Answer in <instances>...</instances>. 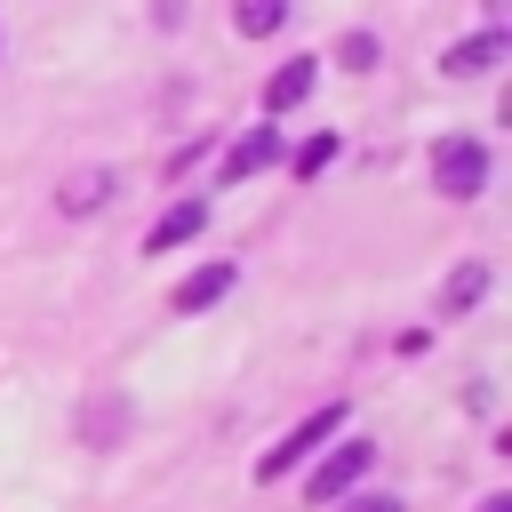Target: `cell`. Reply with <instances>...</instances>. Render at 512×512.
I'll return each mask as SVG.
<instances>
[{"mask_svg":"<svg viewBox=\"0 0 512 512\" xmlns=\"http://www.w3.org/2000/svg\"><path fill=\"white\" fill-rule=\"evenodd\" d=\"M344 512H400V504H392V496H352Z\"/></svg>","mask_w":512,"mask_h":512,"instance_id":"5bb4252c","label":"cell"},{"mask_svg":"<svg viewBox=\"0 0 512 512\" xmlns=\"http://www.w3.org/2000/svg\"><path fill=\"white\" fill-rule=\"evenodd\" d=\"M200 224H208V208H200V200H176V208L152 224V240H144V248H152V256H160V248H184V240H200Z\"/></svg>","mask_w":512,"mask_h":512,"instance_id":"52a82bcc","label":"cell"},{"mask_svg":"<svg viewBox=\"0 0 512 512\" xmlns=\"http://www.w3.org/2000/svg\"><path fill=\"white\" fill-rule=\"evenodd\" d=\"M432 184H440L448 200H480V192H488V152H480L472 136H448V144L432 152Z\"/></svg>","mask_w":512,"mask_h":512,"instance_id":"6da1fadb","label":"cell"},{"mask_svg":"<svg viewBox=\"0 0 512 512\" xmlns=\"http://www.w3.org/2000/svg\"><path fill=\"white\" fill-rule=\"evenodd\" d=\"M336 64H344V72H368V64H376V40H368V32H352V40L336 48Z\"/></svg>","mask_w":512,"mask_h":512,"instance_id":"7c38bea8","label":"cell"},{"mask_svg":"<svg viewBox=\"0 0 512 512\" xmlns=\"http://www.w3.org/2000/svg\"><path fill=\"white\" fill-rule=\"evenodd\" d=\"M368 464H376V448H368V440H336V448L312 464V480H304V488H312V504H336V496H352V480H360Z\"/></svg>","mask_w":512,"mask_h":512,"instance_id":"7a4b0ae2","label":"cell"},{"mask_svg":"<svg viewBox=\"0 0 512 512\" xmlns=\"http://www.w3.org/2000/svg\"><path fill=\"white\" fill-rule=\"evenodd\" d=\"M272 160H280V128L264 120V128H248V136L224 152V184H248V176H264Z\"/></svg>","mask_w":512,"mask_h":512,"instance_id":"5b68a950","label":"cell"},{"mask_svg":"<svg viewBox=\"0 0 512 512\" xmlns=\"http://www.w3.org/2000/svg\"><path fill=\"white\" fill-rule=\"evenodd\" d=\"M480 512H512V496H480Z\"/></svg>","mask_w":512,"mask_h":512,"instance_id":"9a60e30c","label":"cell"},{"mask_svg":"<svg viewBox=\"0 0 512 512\" xmlns=\"http://www.w3.org/2000/svg\"><path fill=\"white\" fill-rule=\"evenodd\" d=\"M328 160H336V136H312V144H304V152H296V176H320V168H328Z\"/></svg>","mask_w":512,"mask_h":512,"instance_id":"4fadbf2b","label":"cell"},{"mask_svg":"<svg viewBox=\"0 0 512 512\" xmlns=\"http://www.w3.org/2000/svg\"><path fill=\"white\" fill-rule=\"evenodd\" d=\"M232 288V264H208V272H192L184 288H176V312H200V304H216Z\"/></svg>","mask_w":512,"mask_h":512,"instance_id":"ba28073f","label":"cell"},{"mask_svg":"<svg viewBox=\"0 0 512 512\" xmlns=\"http://www.w3.org/2000/svg\"><path fill=\"white\" fill-rule=\"evenodd\" d=\"M104 192H112V168H88V176H72V184H64V208H72V216H88V208H104Z\"/></svg>","mask_w":512,"mask_h":512,"instance_id":"30bf717a","label":"cell"},{"mask_svg":"<svg viewBox=\"0 0 512 512\" xmlns=\"http://www.w3.org/2000/svg\"><path fill=\"white\" fill-rule=\"evenodd\" d=\"M336 424H344V408H336V400H328V408H320V416H304V424H296V432H288V440H280V448H272V456H264V464H256V480H280V472H288V464H304V456H312V448H320V440H328V432H336Z\"/></svg>","mask_w":512,"mask_h":512,"instance_id":"3957f363","label":"cell"},{"mask_svg":"<svg viewBox=\"0 0 512 512\" xmlns=\"http://www.w3.org/2000/svg\"><path fill=\"white\" fill-rule=\"evenodd\" d=\"M480 288H488V272H480V264H464V272L440 288V312H472V304H480Z\"/></svg>","mask_w":512,"mask_h":512,"instance_id":"8fae6325","label":"cell"},{"mask_svg":"<svg viewBox=\"0 0 512 512\" xmlns=\"http://www.w3.org/2000/svg\"><path fill=\"white\" fill-rule=\"evenodd\" d=\"M504 56H512V32H496V24H488V32L456 40V48L440 56V72H448V80H480V72H496Z\"/></svg>","mask_w":512,"mask_h":512,"instance_id":"277c9868","label":"cell"},{"mask_svg":"<svg viewBox=\"0 0 512 512\" xmlns=\"http://www.w3.org/2000/svg\"><path fill=\"white\" fill-rule=\"evenodd\" d=\"M232 24H240L248 40H264V32H280V24H288V0H240V8H232Z\"/></svg>","mask_w":512,"mask_h":512,"instance_id":"9c48e42d","label":"cell"},{"mask_svg":"<svg viewBox=\"0 0 512 512\" xmlns=\"http://www.w3.org/2000/svg\"><path fill=\"white\" fill-rule=\"evenodd\" d=\"M312 80H320V56H296V64H280V72H272V88H264V112H288V104H304V96H312Z\"/></svg>","mask_w":512,"mask_h":512,"instance_id":"8992f818","label":"cell"}]
</instances>
